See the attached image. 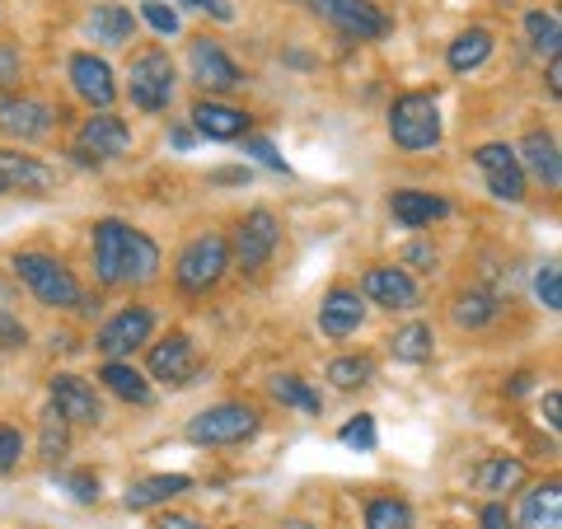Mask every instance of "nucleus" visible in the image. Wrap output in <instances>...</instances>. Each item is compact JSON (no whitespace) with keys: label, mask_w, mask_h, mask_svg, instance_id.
<instances>
[{"label":"nucleus","mask_w":562,"mask_h":529,"mask_svg":"<svg viewBox=\"0 0 562 529\" xmlns=\"http://www.w3.org/2000/svg\"><path fill=\"white\" fill-rule=\"evenodd\" d=\"M155 529H206V525L192 520V516H160V520H155Z\"/></svg>","instance_id":"nucleus-45"},{"label":"nucleus","mask_w":562,"mask_h":529,"mask_svg":"<svg viewBox=\"0 0 562 529\" xmlns=\"http://www.w3.org/2000/svg\"><path fill=\"white\" fill-rule=\"evenodd\" d=\"M403 262H417V272H431L436 268V254L427 249V244H413V249L403 254Z\"/></svg>","instance_id":"nucleus-44"},{"label":"nucleus","mask_w":562,"mask_h":529,"mask_svg":"<svg viewBox=\"0 0 562 529\" xmlns=\"http://www.w3.org/2000/svg\"><path fill=\"white\" fill-rule=\"evenodd\" d=\"M140 20H146L155 33H160V38H173V33L183 29V24H179V10L165 5V0H146V5H140Z\"/></svg>","instance_id":"nucleus-37"},{"label":"nucleus","mask_w":562,"mask_h":529,"mask_svg":"<svg viewBox=\"0 0 562 529\" xmlns=\"http://www.w3.org/2000/svg\"><path fill=\"white\" fill-rule=\"evenodd\" d=\"M188 487H192L188 473H150V479H140V483L127 487L122 506H127V510H155V506H165L173 497H183Z\"/></svg>","instance_id":"nucleus-24"},{"label":"nucleus","mask_w":562,"mask_h":529,"mask_svg":"<svg viewBox=\"0 0 562 529\" xmlns=\"http://www.w3.org/2000/svg\"><path fill=\"white\" fill-rule=\"evenodd\" d=\"M85 33L99 47H127L136 38V14L127 5H94L90 20H85Z\"/></svg>","instance_id":"nucleus-23"},{"label":"nucleus","mask_w":562,"mask_h":529,"mask_svg":"<svg viewBox=\"0 0 562 529\" xmlns=\"http://www.w3.org/2000/svg\"><path fill=\"white\" fill-rule=\"evenodd\" d=\"M94 277L99 286H146L160 277V244L127 221L94 225Z\"/></svg>","instance_id":"nucleus-1"},{"label":"nucleus","mask_w":562,"mask_h":529,"mask_svg":"<svg viewBox=\"0 0 562 529\" xmlns=\"http://www.w3.org/2000/svg\"><path fill=\"white\" fill-rule=\"evenodd\" d=\"M150 333H155V309L150 305H127V309H117L113 319L99 328L94 347L109 361H122V357H132L140 342H150Z\"/></svg>","instance_id":"nucleus-12"},{"label":"nucleus","mask_w":562,"mask_h":529,"mask_svg":"<svg viewBox=\"0 0 562 529\" xmlns=\"http://www.w3.org/2000/svg\"><path fill=\"white\" fill-rule=\"evenodd\" d=\"M183 5L202 10V14H211V20H221V24L235 20V5H231V0H183Z\"/></svg>","instance_id":"nucleus-42"},{"label":"nucleus","mask_w":562,"mask_h":529,"mask_svg":"<svg viewBox=\"0 0 562 529\" xmlns=\"http://www.w3.org/2000/svg\"><path fill=\"white\" fill-rule=\"evenodd\" d=\"M520 529H562V487H558V479L525 492Z\"/></svg>","instance_id":"nucleus-25"},{"label":"nucleus","mask_w":562,"mask_h":529,"mask_svg":"<svg viewBox=\"0 0 562 529\" xmlns=\"http://www.w3.org/2000/svg\"><path fill=\"white\" fill-rule=\"evenodd\" d=\"M150 380L173 384V390H183V384L198 380V351H192L188 333H169L165 342L150 347Z\"/></svg>","instance_id":"nucleus-16"},{"label":"nucleus","mask_w":562,"mask_h":529,"mask_svg":"<svg viewBox=\"0 0 562 529\" xmlns=\"http://www.w3.org/2000/svg\"><path fill=\"white\" fill-rule=\"evenodd\" d=\"M492 33L487 29H464L460 38L450 43V52H446V61H450V70L454 76H469V70H479L487 57H492Z\"/></svg>","instance_id":"nucleus-28"},{"label":"nucleus","mask_w":562,"mask_h":529,"mask_svg":"<svg viewBox=\"0 0 562 529\" xmlns=\"http://www.w3.org/2000/svg\"><path fill=\"white\" fill-rule=\"evenodd\" d=\"M57 183V173H52L38 155H20V150H0V192H33V198H43Z\"/></svg>","instance_id":"nucleus-19"},{"label":"nucleus","mask_w":562,"mask_h":529,"mask_svg":"<svg viewBox=\"0 0 562 529\" xmlns=\"http://www.w3.org/2000/svg\"><path fill=\"white\" fill-rule=\"evenodd\" d=\"M497 309L502 305L492 295L469 291V295H460V305H454V324H460V328H483V324L497 319Z\"/></svg>","instance_id":"nucleus-34"},{"label":"nucleus","mask_w":562,"mask_h":529,"mask_svg":"<svg viewBox=\"0 0 562 529\" xmlns=\"http://www.w3.org/2000/svg\"><path fill=\"white\" fill-rule=\"evenodd\" d=\"M244 155H254V160H258V165H268L272 173H286V160L277 155V146H272L268 136H244Z\"/></svg>","instance_id":"nucleus-39"},{"label":"nucleus","mask_w":562,"mask_h":529,"mask_svg":"<svg viewBox=\"0 0 562 529\" xmlns=\"http://www.w3.org/2000/svg\"><path fill=\"white\" fill-rule=\"evenodd\" d=\"M361 300H371L380 309H417L422 291L408 277V268H371L361 277Z\"/></svg>","instance_id":"nucleus-17"},{"label":"nucleus","mask_w":562,"mask_h":529,"mask_svg":"<svg viewBox=\"0 0 562 529\" xmlns=\"http://www.w3.org/2000/svg\"><path fill=\"white\" fill-rule=\"evenodd\" d=\"M479 525H483V529H512V516H506L502 502H487V506L479 510Z\"/></svg>","instance_id":"nucleus-43"},{"label":"nucleus","mask_w":562,"mask_h":529,"mask_svg":"<svg viewBox=\"0 0 562 529\" xmlns=\"http://www.w3.org/2000/svg\"><path fill=\"white\" fill-rule=\"evenodd\" d=\"M549 90L562 94V61L558 57H549Z\"/></svg>","instance_id":"nucleus-49"},{"label":"nucleus","mask_w":562,"mask_h":529,"mask_svg":"<svg viewBox=\"0 0 562 529\" xmlns=\"http://www.w3.org/2000/svg\"><path fill=\"white\" fill-rule=\"evenodd\" d=\"M473 165H479L487 192L497 202H520L525 198V169L516 160V146H506V140H487V146L473 150Z\"/></svg>","instance_id":"nucleus-11"},{"label":"nucleus","mask_w":562,"mask_h":529,"mask_svg":"<svg viewBox=\"0 0 562 529\" xmlns=\"http://www.w3.org/2000/svg\"><path fill=\"white\" fill-rule=\"evenodd\" d=\"M535 295L543 300V309H562V272L558 262H543L535 272Z\"/></svg>","instance_id":"nucleus-38"},{"label":"nucleus","mask_w":562,"mask_h":529,"mask_svg":"<svg viewBox=\"0 0 562 529\" xmlns=\"http://www.w3.org/2000/svg\"><path fill=\"white\" fill-rule=\"evenodd\" d=\"M525 483V464L516 454H487V460L473 469V487L479 492H516Z\"/></svg>","instance_id":"nucleus-27"},{"label":"nucleus","mask_w":562,"mask_h":529,"mask_svg":"<svg viewBox=\"0 0 562 529\" xmlns=\"http://www.w3.org/2000/svg\"><path fill=\"white\" fill-rule=\"evenodd\" d=\"M394 357L398 361H408V365H422V361H431V351H436V338H431V324H408V328H398L394 338Z\"/></svg>","instance_id":"nucleus-29"},{"label":"nucleus","mask_w":562,"mask_h":529,"mask_svg":"<svg viewBox=\"0 0 562 529\" xmlns=\"http://www.w3.org/2000/svg\"><path fill=\"white\" fill-rule=\"evenodd\" d=\"M20 460H24V436H20V427H0V473H10Z\"/></svg>","instance_id":"nucleus-40"},{"label":"nucleus","mask_w":562,"mask_h":529,"mask_svg":"<svg viewBox=\"0 0 562 529\" xmlns=\"http://www.w3.org/2000/svg\"><path fill=\"white\" fill-rule=\"evenodd\" d=\"M225 244H231V268H239L244 277H258L277 254L281 225H277V216L268 206H254L249 216L235 225V239H225Z\"/></svg>","instance_id":"nucleus-7"},{"label":"nucleus","mask_w":562,"mask_h":529,"mask_svg":"<svg viewBox=\"0 0 562 529\" xmlns=\"http://www.w3.org/2000/svg\"><path fill=\"white\" fill-rule=\"evenodd\" d=\"M366 529H413V506L403 497H371L366 502Z\"/></svg>","instance_id":"nucleus-31"},{"label":"nucleus","mask_w":562,"mask_h":529,"mask_svg":"<svg viewBox=\"0 0 562 529\" xmlns=\"http://www.w3.org/2000/svg\"><path fill=\"white\" fill-rule=\"evenodd\" d=\"M66 76H70V90L90 103V109H99V113L113 109L117 85H113V66L103 57H94V52H76L70 66H66Z\"/></svg>","instance_id":"nucleus-15"},{"label":"nucleus","mask_w":562,"mask_h":529,"mask_svg":"<svg viewBox=\"0 0 562 529\" xmlns=\"http://www.w3.org/2000/svg\"><path fill=\"white\" fill-rule=\"evenodd\" d=\"M525 33H530V43H535V52L543 57H558V47H562V20H558V10H530L525 14Z\"/></svg>","instance_id":"nucleus-32"},{"label":"nucleus","mask_w":562,"mask_h":529,"mask_svg":"<svg viewBox=\"0 0 562 529\" xmlns=\"http://www.w3.org/2000/svg\"><path fill=\"white\" fill-rule=\"evenodd\" d=\"M66 487H70V497H76L80 506L99 502V473H90V469H80V473H66Z\"/></svg>","instance_id":"nucleus-41"},{"label":"nucleus","mask_w":562,"mask_h":529,"mask_svg":"<svg viewBox=\"0 0 562 529\" xmlns=\"http://www.w3.org/2000/svg\"><path fill=\"white\" fill-rule=\"evenodd\" d=\"M47 398H52V413H57L66 427H99L103 421V403L94 394V384L80 375H52Z\"/></svg>","instance_id":"nucleus-13"},{"label":"nucleus","mask_w":562,"mask_h":529,"mask_svg":"<svg viewBox=\"0 0 562 529\" xmlns=\"http://www.w3.org/2000/svg\"><path fill=\"white\" fill-rule=\"evenodd\" d=\"M281 529H314V525H310V520H286Z\"/></svg>","instance_id":"nucleus-51"},{"label":"nucleus","mask_w":562,"mask_h":529,"mask_svg":"<svg viewBox=\"0 0 562 529\" xmlns=\"http://www.w3.org/2000/svg\"><path fill=\"white\" fill-rule=\"evenodd\" d=\"M188 70H192V80L206 90V99L211 94H235V90H244L239 61L216 38H206V33H198V38L188 43Z\"/></svg>","instance_id":"nucleus-8"},{"label":"nucleus","mask_w":562,"mask_h":529,"mask_svg":"<svg viewBox=\"0 0 562 529\" xmlns=\"http://www.w3.org/2000/svg\"><path fill=\"white\" fill-rule=\"evenodd\" d=\"M70 446V427L57 417V413H43V436H38V450H43V460H61Z\"/></svg>","instance_id":"nucleus-35"},{"label":"nucleus","mask_w":562,"mask_h":529,"mask_svg":"<svg viewBox=\"0 0 562 529\" xmlns=\"http://www.w3.org/2000/svg\"><path fill=\"white\" fill-rule=\"evenodd\" d=\"M57 127L52 103L33 99V94H0V132L10 140H38Z\"/></svg>","instance_id":"nucleus-14"},{"label":"nucleus","mask_w":562,"mask_h":529,"mask_svg":"<svg viewBox=\"0 0 562 529\" xmlns=\"http://www.w3.org/2000/svg\"><path fill=\"white\" fill-rule=\"evenodd\" d=\"M328 380L338 384V390H361V384L375 380V361L371 357H338V361H328Z\"/></svg>","instance_id":"nucleus-33"},{"label":"nucleus","mask_w":562,"mask_h":529,"mask_svg":"<svg viewBox=\"0 0 562 529\" xmlns=\"http://www.w3.org/2000/svg\"><path fill=\"white\" fill-rule=\"evenodd\" d=\"M225 272H231V244H225V235H211V230L188 239V249L173 262V281H179L183 295L216 291Z\"/></svg>","instance_id":"nucleus-4"},{"label":"nucleus","mask_w":562,"mask_h":529,"mask_svg":"<svg viewBox=\"0 0 562 529\" xmlns=\"http://www.w3.org/2000/svg\"><path fill=\"white\" fill-rule=\"evenodd\" d=\"M127 150H132V127L117 113H90L76 132V146H70L76 165H103V160H117V155H127Z\"/></svg>","instance_id":"nucleus-10"},{"label":"nucleus","mask_w":562,"mask_h":529,"mask_svg":"<svg viewBox=\"0 0 562 529\" xmlns=\"http://www.w3.org/2000/svg\"><path fill=\"white\" fill-rule=\"evenodd\" d=\"M361 319H366V300L357 286H333L324 295V305H319L324 338H351V333L361 328Z\"/></svg>","instance_id":"nucleus-21"},{"label":"nucleus","mask_w":562,"mask_h":529,"mask_svg":"<svg viewBox=\"0 0 562 529\" xmlns=\"http://www.w3.org/2000/svg\"><path fill=\"white\" fill-rule=\"evenodd\" d=\"M14 277L24 281V286L33 291V300L47 309H76L80 305V281L76 272L66 268L61 258H52V254H38V249H24V254H14Z\"/></svg>","instance_id":"nucleus-2"},{"label":"nucleus","mask_w":562,"mask_h":529,"mask_svg":"<svg viewBox=\"0 0 562 529\" xmlns=\"http://www.w3.org/2000/svg\"><path fill=\"white\" fill-rule=\"evenodd\" d=\"M262 427L258 408H249V403H216V408H206L188 421V440L192 446H244V440H254Z\"/></svg>","instance_id":"nucleus-6"},{"label":"nucleus","mask_w":562,"mask_h":529,"mask_svg":"<svg viewBox=\"0 0 562 529\" xmlns=\"http://www.w3.org/2000/svg\"><path fill=\"white\" fill-rule=\"evenodd\" d=\"M272 398H277V403H286V408H301V413H310V417H319V413H324L319 390H310L301 375H277V380H272Z\"/></svg>","instance_id":"nucleus-30"},{"label":"nucleus","mask_w":562,"mask_h":529,"mask_svg":"<svg viewBox=\"0 0 562 529\" xmlns=\"http://www.w3.org/2000/svg\"><path fill=\"white\" fill-rule=\"evenodd\" d=\"M305 5L319 14L324 24H333L338 33H347V38L357 43H375L390 33V14H384L375 0H305Z\"/></svg>","instance_id":"nucleus-9"},{"label":"nucleus","mask_w":562,"mask_h":529,"mask_svg":"<svg viewBox=\"0 0 562 529\" xmlns=\"http://www.w3.org/2000/svg\"><path fill=\"white\" fill-rule=\"evenodd\" d=\"M543 413H549V427H558V413H562V398H558V390H549V394H543Z\"/></svg>","instance_id":"nucleus-48"},{"label":"nucleus","mask_w":562,"mask_h":529,"mask_svg":"<svg viewBox=\"0 0 562 529\" xmlns=\"http://www.w3.org/2000/svg\"><path fill=\"white\" fill-rule=\"evenodd\" d=\"M169 140H173L179 150H188V146H192V132H188V127H173V132H169Z\"/></svg>","instance_id":"nucleus-50"},{"label":"nucleus","mask_w":562,"mask_h":529,"mask_svg":"<svg viewBox=\"0 0 562 529\" xmlns=\"http://www.w3.org/2000/svg\"><path fill=\"white\" fill-rule=\"evenodd\" d=\"M173 90H179V76H173V61L165 47H146L136 52L127 66V99L140 113H165L173 103Z\"/></svg>","instance_id":"nucleus-3"},{"label":"nucleus","mask_w":562,"mask_h":529,"mask_svg":"<svg viewBox=\"0 0 562 529\" xmlns=\"http://www.w3.org/2000/svg\"><path fill=\"white\" fill-rule=\"evenodd\" d=\"M211 183H249V169H216Z\"/></svg>","instance_id":"nucleus-47"},{"label":"nucleus","mask_w":562,"mask_h":529,"mask_svg":"<svg viewBox=\"0 0 562 529\" xmlns=\"http://www.w3.org/2000/svg\"><path fill=\"white\" fill-rule=\"evenodd\" d=\"M390 211L403 230H427L431 221H446L450 216V202L436 198V192H422V188H398L390 198Z\"/></svg>","instance_id":"nucleus-22"},{"label":"nucleus","mask_w":562,"mask_h":529,"mask_svg":"<svg viewBox=\"0 0 562 529\" xmlns=\"http://www.w3.org/2000/svg\"><path fill=\"white\" fill-rule=\"evenodd\" d=\"M254 127V117L244 109H231L221 99H198L192 103V132L206 136V140H244Z\"/></svg>","instance_id":"nucleus-18"},{"label":"nucleus","mask_w":562,"mask_h":529,"mask_svg":"<svg viewBox=\"0 0 562 529\" xmlns=\"http://www.w3.org/2000/svg\"><path fill=\"white\" fill-rule=\"evenodd\" d=\"M390 136L398 150L422 155L441 146V109H436V94H403L390 109Z\"/></svg>","instance_id":"nucleus-5"},{"label":"nucleus","mask_w":562,"mask_h":529,"mask_svg":"<svg viewBox=\"0 0 562 529\" xmlns=\"http://www.w3.org/2000/svg\"><path fill=\"white\" fill-rule=\"evenodd\" d=\"M516 160H520L525 173H535L549 192L562 188V155H558V136L553 132H530L516 146Z\"/></svg>","instance_id":"nucleus-20"},{"label":"nucleus","mask_w":562,"mask_h":529,"mask_svg":"<svg viewBox=\"0 0 562 529\" xmlns=\"http://www.w3.org/2000/svg\"><path fill=\"white\" fill-rule=\"evenodd\" d=\"M0 85H14V47L0 43Z\"/></svg>","instance_id":"nucleus-46"},{"label":"nucleus","mask_w":562,"mask_h":529,"mask_svg":"<svg viewBox=\"0 0 562 529\" xmlns=\"http://www.w3.org/2000/svg\"><path fill=\"white\" fill-rule=\"evenodd\" d=\"M99 380H103V390H109V394H117L122 403H136V408H146V403L155 398L150 394V380L140 375L132 361H103Z\"/></svg>","instance_id":"nucleus-26"},{"label":"nucleus","mask_w":562,"mask_h":529,"mask_svg":"<svg viewBox=\"0 0 562 529\" xmlns=\"http://www.w3.org/2000/svg\"><path fill=\"white\" fill-rule=\"evenodd\" d=\"M338 440H342V446H351V450H375V417L371 413H357V417H351L347 421V427L338 431Z\"/></svg>","instance_id":"nucleus-36"}]
</instances>
